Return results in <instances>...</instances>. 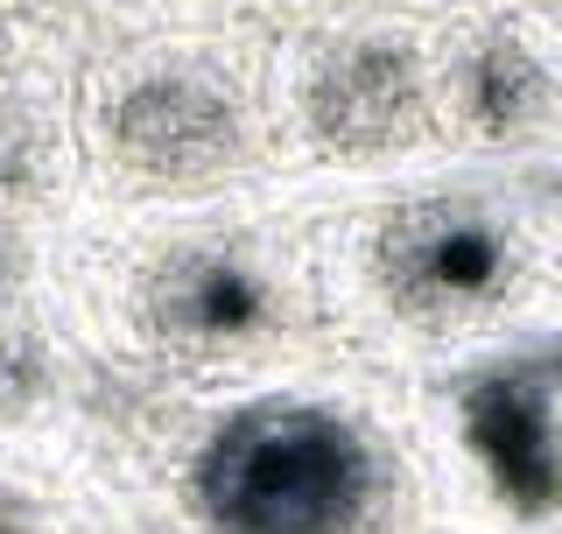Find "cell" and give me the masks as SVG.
I'll use <instances>...</instances> for the list:
<instances>
[{
    "mask_svg": "<svg viewBox=\"0 0 562 534\" xmlns=\"http://www.w3.org/2000/svg\"><path fill=\"white\" fill-rule=\"evenodd\" d=\"M422 120V64L401 43H351L310 78V127L345 155L408 141Z\"/></svg>",
    "mask_w": 562,
    "mask_h": 534,
    "instance_id": "5b68a950",
    "label": "cell"
},
{
    "mask_svg": "<svg viewBox=\"0 0 562 534\" xmlns=\"http://www.w3.org/2000/svg\"><path fill=\"white\" fill-rule=\"evenodd\" d=\"M190 507L211 534H366L380 457L338 408L254 401L204 436Z\"/></svg>",
    "mask_w": 562,
    "mask_h": 534,
    "instance_id": "6da1fadb",
    "label": "cell"
},
{
    "mask_svg": "<svg viewBox=\"0 0 562 534\" xmlns=\"http://www.w3.org/2000/svg\"><path fill=\"white\" fill-rule=\"evenodd\" d=\"M457 436L506 513L520 521L562 513V408L555 380L535 359L471 372L457 394Z\"/></svg>",
    "mask_w": 562,
    "mask_h": 534,
    "instance_id": "7a4b0ae2",
    "label": "cell"
},
{
    "mask_svg": "<svg viewBox=\"0 0 562 534\" xmlns=\"http://www.w3.org/2000/svg\"><path fill=\"white\" fill-rule=\"evenodd\" d=\"M113 148L134 176L155 183H204L239 155V113L218 85L155 70L134 78L113 105Z\"/></svg>",
    "mask_w": 562,
    "mask_h": 534,
    "instance_id": "277c9868",
    "label": "cell"
},
{
    "mask_svg": "<svg viewBox=\"0 0 562 534\" xmlns=\"http://www.w3.org/2000/svg\"><path fill=\"white\" fill-rule=\"evenodd\" d=\"M148 310L176 345H246L274 324V281L260 275L246 254L225 246H190L155 267L148 281Z\"/></svg>",
    "mask_w": 562,
    "mask_h": 534,
    "instance_id": "8992f818",
    "label": "cell"
},
{
    "mask_svg": "<svg viewBox=\"0 0 562 534\" xmlns=\"http://www.w3.org/2000/svg\"><path fill=\"white\" fill-rule=\"evenodd\" d=\"M541 105H549V78H541V64L527 57L520 43H485L479 57L464 64V113H471L479 134L506 141V134H520Z\"/></svg>",
    "mask_w": 562,
    "mask_h": 534,
    "instance_id": "52a82bcc",
    "label": "cell"
},
{
    "mask_svg": "<svg viewBox=\"0 0 562 534\" xmlns=\"http://www.w3.org/2000/svg\"><path fill=\"white\" fill-rule=\"evenodd\" d=\"M22 176H29V141H22V127L0 120V190H14Z\"/></svg>",
    "mask_w": 562,
    "mask_h": 534,
    "instance_id": "9c48e42d",
    "label": "cell"
},
{
    "mask_svg": "<svg viewBox=\"0 0 562 534\" xmlns=\"http://www.w3.org/2000/svg\"><path fill=\"white\" fill-rule=\"evenodd\" d=\"M373 254L386 296L415 316L479 310V302H499L514 281V233L464 198L408 204L401 219H386Z\"/></svg>",
    "mask_w": 562,
    "mask_h": 534,
    "instance_id": "3957f363",
    "label": "cell"
},
{
    "mask_svg": "<svg viewBox=\"0 0 562 534\" xmlns=\"http://www.w3.org/2000/svg\"><path fill=\"white\" fill-rule=\"evenodd\" d=\"M0 534H35V527H29V521H22L14 507H0Z\"/></svg>",
    "mask_w": 562,
    "mask_h": 534,
    "instance_id": "30bf717a",
    "label": "cell"
},
{
    "mask_svg": "<svg viewBox=\"0 0 562 534\" xmlns=\"http://www.w3.org/2000/svg\"><path fill=\"white\" fill-rule=\"evenodd\" d=\"M35 394H43V345L0 331V415H8V408H29Z\"/></svg>",
    "mask_w": 562,
    "mask_h": 534,
    "instance_id": "ba28073f",
    "label": "cell"
}]
</instances>
